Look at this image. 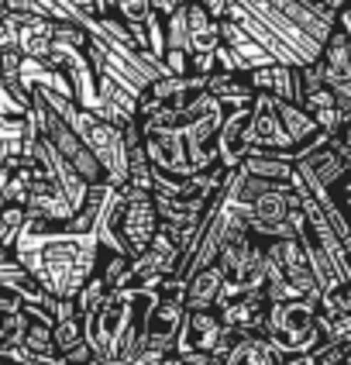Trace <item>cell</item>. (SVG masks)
<instances>
[{
  "label": "cell",
  "instance_id": "obj_19",
  "mask_svg": "<svg viewBox=\"0 0 351 365\" xmlns=\"http://www.w3.org/2000/svg\"><path fill=\"white\" fill-rule=\"evenodd\" d=\"M52 24L48 18H21L18 48L24 59H48L52 52Z\"/></svg>",
  "mask_w": 351,
  "mask_h": 365
},
{
  "label": "cell",
  "instance_id": "obj_10",
  "mask_svg": "<svg viewBox=\"0 0 351 365\" xmlns=\"http://www.w3.org/2000/svg\"><path fill=\"white\" fill-rule=\"evenodd\" d=\"M248 114L251 103L245 107H224V121L217 131V163L224 169H238L248 152Z\"/></svg>",
  "mask_w": 351,
  "mask_h": 365
},
{
  "label": "cell",
  "instance_id": "obj_1",
  "mask_svg": "<svg viewBox=\"0 0 351 365\" xmlns=\"http://www.w3.org/2000/svg\"><path fill=\"white\" fill-rule=\"evenodd\" d=\"M14 255L41 289L73 300L76 289L93 276L100 245H97V235L73 231L66 227V221L48 224L38 217H24V227L14 242Z\"/></svg>",
  "mask_w": 351,
  "mask_h": 365
},
{
  "label": "cell",
  "instance_id": "obj_36",
  "mask_svg": "<svg viewBox=\"0 0 351 365\" xmlns=\"http://www.w3.org/2000/svg\"><path fill=\"white\" fill-rule=\"evenodd\" d=\"M86 365H124V362H121V359H100V355H93Z\"/></svg>",
  "mask_w": 351,
  "mask_h": 365
},
{
  "label": "cell",
  "instance_id": "obj_34",
  "mask_svg": "<svg viewBox=\"0 0 351 365\" xmlns=\"http://www.w3.org/2000/svg\"><path fill=\"white\" fill-rule=\"evenodd\" d=\"M334 21H337V24H341V28L351 35V0H345V4L337 7V18H334Z\"/></svg>",
  "mask_w": 351,
  "mask_h": 365
},
{
  "label": "cell",
  "instance_id": "obj_9",
  "mask_svg": "<svg viewBox=\"0 0 351 365\" xmlns=\"http://www.w3.org/2000/svg\"><path fill=\"white\" fill-rule=\"evenodd\" d=\"M24 210H28V217H38V221H48V224H62L76 214L69 197L59 190V182L48 180L38 163H35V176H31V186H28Z\"/></svg>",
  "mask_w": 351,
  "mask_h": 365
},
{
  "label": "cell",
  "instance_id": "obj_27",
  "mask_svg": "<svg viewBox=\"0 0 351 365\" xmlns=\"http://www.w3.org/2000/svg\"><path fill=\"white\" fill-rule=\"evenodd\" d=\"M317 327H320V338H328V341H351V314L317 310Z\"/></svg>",
  "mask_w": 351,
  "mask_h": 365
},
{
  "label": "cell",
  "instance_id": "obj_35",
  "mask_svg": "<svg viewBox=\"0 0 351 365\" xmlns=\"http://www.w3.org/2000/svg\"><path fill=\"white\" fill-rule=\"evenodd\" d=\"M176 7H179V0H152V11H159V14H172V11H176Z\"/></svg>",
  "mask_w": 351,
  "mask_h": 365
},
{
  "label": "cell",
  "instance_id": "obj_20",
  "mask_svg": "<svg viewBox=\"0 0 351 365\" xmlns=\"http://www.w3.org/2000/svg\"><path fill=\"white\" fill-rule=\"evenodd\" d=\"M268 4H272V7L279 11V14H286V18L293 21V24H300V28L307 31L310 38H317V41H324V38H328V31L334 28L330 21L317 18V14L310 11L303 0H268Z\"/></svg>",
  "mask_w": 351,
  "mask_h": 365
},
{
  "label": "cell",
  "instance_id": "obj_12",
  "mask_svg": "<svg viewBox=\"0 0 351 365\" xmlns=\"http://www.w3.org/2000/svg\"><path fill=\"white\" fill-rule=\"evenodd\" d=\"M221 297H224V272L217 265L193 269L186 276V289H183L186 310H217Z\"/></svg>",
  "mask_w": 351,
  "mask_h": 365
},
{
  "label": "cell",
  "instance_id": "obj_4",
  "mask_svg": "<svg viewBox=\"0 0 351 365\" xmlns=\"http://www.w3.org/2000/svg\"><path fill=\"white\" fill-rule=\"evenodd\" d=\"M317 69L320 76L334 90L337 107L351 114V35L334 21L328 38L320 41V56H317Z\"/></svg>",
  "mask_w": 351,
  "mask_h": 365
},
{
  "label": "cell",
  "instance_id": "obj_15",
  "mask_svg": "<svg viewBox=\"0 0 351 365\" xmlns=\"http://www.w3.org/2000/svg\"><path fill=\"white\" fill-rule=\"evenodd\" d=\"M221 41H224L227 48L234 52V59H238V66L241 69H255V66H266V62H276L272 56H268L266 48L258 45V41L248 35L241 24H234L231 18H221Z\"/></svg>",
  "mask_w": 351,
  "mask_h": 365
},
{
  "label": "cell",
  "instance_id": "obj_32",
  "mask_svg": "<svg viewBox=\"0 0 351 365\" xmlns=\"http://www.w3.org/2000/svg\"><path fill=\"white\" fill-rule=\"evenodd\" d=\"M4 310H21V293L0 283V314H4Z\"/></svg>",
  "mask_w": 351,
  "mask_h": 365
},
{
  "label": "cell",
  "instance_id": "obj_2",
  "mask_svg": "<svg viewBox=\"0 0 351 365\" xmlns=\"http://www.w3.org/2000/svg\"><path fill=\"white\" fill-rule=\"evenodd\" d=\"M283 355H300L317 348L320 338V327H317V297H296V300H279V304H268L266 310V331Z\"/></svg>",
  "mask_w": 351,
  "mask_h": 365
},
{
  "label": "cell",
  "instance_id": "obj_5",
  "mask_svg": "<svg viewBox=\"0 0 351 365\" xmlns=\"http://www.w3.org/2000/svg\"><path fill=\"white\" fill-rule=\"evenodd\" d=\"M248 148H262V152H283L296 163V148L289 142L276 97L268 93H255L251 101V114H248Z\"/></svg>",
  "mask_w": 351,
  "mask_h": 365
},
{
  "label": "cell",
  "instance_id": "obj_21",
  "mask_svg": "<svg viewBox=\"0 0 351 365\" xmlns=\"http://www.w3.org/2000/svg\"><path fill=\"white\" fill-rule=\"evenodd\" d=\"M97 276L103 279L107 289H121V286H131V259L121 255V252H103L97 255Z\"/></svg>",
  "mask_w": 351,
  "mask_h": 365
},
{
  "label": "cell",
  "instance_id": "obj_3",
  "mask_svg": "<svg viewBox=\"0 0 351 365\" xmlns=\"http://www.w3.org/2000/svg\"><path fill=\"white\" fill-rule=\"evenodd\" d=\"M28 110H31V118H35V124H38V135L52 145V148H56L76 173H80L83 180L86 182H100L103 180V169H100V163L93 159V152L83 145L80 135L62 121L52 107H45L38 97H31V107H28Z\"/></svg>",
  "mask_w": 351,
  "mask_h": 365
},
{
  "label": "cell",
  "instance_id": "obj_18",
  "mask_svg": "<svg viewBox=\"0 0 351 365\" xmlns=\"http://www.w3.org/2000/svg\"><path fill=\"white\" fill-rule=\"evenodd\" d=\"M241 169L251 176H262L268 182H289L293 180V159L283 152H262V148H248Z\"/></svg>",
  "mask_w": 351,
  "mask_h": 365
},
{
  "label": "cell",
  "instance_id": "obj_33",
  "mask_svg": "<svg viewBox=\"0 0 351 365\" xmlns=\"http://www.w3.org/2000/svg\"><path fill=\"white\" fill-rule=\"evenodd\" d=\"M200 4H204L206 7V14H210V18H224V11H227V0H200Z\"/></svg>",
  "mask_w": 351,
  "mask_h": 365
},
{
  "label": "cell",
  "instance_id": "obj_23",
  "mask_svg": "<svg viewBox=\"0 0 351 365\" xmlns=\"http://www.w3.org/2000/svg\"><path fill=\"white\" fill-rule=\"evenodd\" d=\"M83 341V317L80 314H69V317H59L52 324V345H56V355L69 351L73 345Z\"/></svg>",
  "mask_w": 351,
  "mask_h": 365
},
{
  "label": "cell",
  "instance_id": "obj_8",
  "mask_svg": "<svg viewBox=\"0 0 351 365\" xmlns=\"http://www.w3.org/2000/svg\"><path fill=\"white\" fill-rule=\"evenodd\" d=\"M266 310L268 300L262 289H245V293H234L217 304V317L221 324L234 327L238 334H262L266 331Z\"/></svg>",
  "mask_w": 351,
  "mask_h": 365
},
{
  "label": "cell",
  "instance_id": "obj_17",
  "mask_svg": "<svg viewBox=\"0 0 351 365\" xmlns=\"http://www.w3.org/2000/svg\"><path fill=\"white\" fill-rule=\"evenodd\" d=\"M31 176H35V163H31V159L7 155V159L0 163V197L7 203H21V207H24Z\"/></svg>",
  "mask_w": 351,
  "mask_h": 365
},
{
  "label": "cell",
  "instance_id": "obj_26",
  "mask_svg": "<svg viewBox=\"0 0 351 365\" xmlns=\"http://www.w3.org/2000/svg\"><path fill=\"white\" fill-rule=\"evenodd\" d=\"M21 345L31 348V351H38V355H56V345H52V324H41V321H24Z\"/></svg>",
  "mask_w": 351,
  "mask_h": 365
},
{
  "label": "cell",
  "instance_id": "obj_11",
  "mask_svg": "<svg viewBox=\"0 0 351 365\" xmlns=\"http://www.w3.org/2000/svg\"><path fill=\"white\" fill-rule=\"evenodd\" d=\"M224 18H231L234 24H241V28L248 31V35H251V38L258 41V45H262V48H266V52H268V56H272L276 62H283V66H303V62H300V56H296V52L289 48L286 41L279 38V35H272V31L266 28V24H262V21L255 18V14H248V11L241 7V4L227 0Z\"/></svg>",
  "mask_w": 351,
  "mask_h": 365
},
{
  "label": "cell",
  "instance_id": "obj_24",
  "mask_svg": "<svg viewBox=\"0 0 351 365\" xmlns=\"http://www.w3.org/2000/svg\"><path fill=\"white\" fill-rule=\"evenodd\" d=\"M103 297H107V286H103V279L97 276V272H93V276H90V279H86V283L76 289V297H73L76 314H80L83 321H86V317H90V314H93V310L103 304Z\"/></svg>",
  "mask_w": 351,
  "mask_h": 365
},
{
  "label": "cell",
  "instance_id": "obj_16",
  "mask_svg": "<svg viewBox=\"0 0 351 365\" xmlns=\"http://www.w3.org/2000/svg\"><path fill=\"white\" fill-rule=\"evenodd\" d=\"M206 93L217 97L224 107H245L255 101V86L248 83V73H224V69H214L206 76Z\"/></svg>",
  "mask_w": 351,
  "mask_h": 365
},
{
  "label": "cell",
  "instance_id": "obj_14",
  "mask_svg": "<svg viewBox=\"0 0 351 365\" xmlns=\"http://www.w3.org/2000/svg\"><path fill=\"white\" fill-rule=\"evenodd\" d=\"M276 107H279V118H283V128H286V135H289V142H293V148H296V155H300V152H307L310 145H317V142H324V138H328V135L317 128V121L310 118L300 103L276 101Z\"/></svg>",
  "mask_w": 351,
  "mask_h": 365
},
{
  "label": "cell",
  "instance_id": "obj_31",
  "mask_svg": "<svg viewBox=\"0 0 351 365\" xmlns=\"http://www.w3.org/2000/svg\"><path fill=\"white\" fill-rule=\"evenodd\" d=\"M62 359H66V362H73V365H86L90 359H93V348L86 345V338H83L80 345H73L69 351H62Z\"/></svg>",
  "mask_w": 351,
  "mask_h": 365
},
{
  "label": "cell",
  "instance_id": "obj_22",
  "mask_svg": "<svg viewBox=\"0 0 351 365\" xmlns=\"http://www.w3.org/2000/svg\"><path fill=\"white\" fill-rule=\"evenodd\" d=\"M279 362H283V351L268 334H248L245 365H279Z\"/></svg>",
  "mask_w": 351,
  "mask_h": 365
},
{
  "label": "cell",
  "instance_id": "obj_13",
  "mask_svg": "<svg viewBox=\"0 0 351 365\" xmlns=\"http://www.w3.org/2000/svg\"><path fill=\"white\" fill-rule=\"evenodd\" d=\"M248 83L255 86V93H268L276 101L296 103V66H283V62L255 66V69H248Z\"/></svg>",
  "mask_w": 351,
  "mask_h": 365
},
{
  "label": "cell",
  "instance_id": "obj_25",
  "mask_svg": "<svg viewBox=\"0 0 351 365\" xmlns=\"http://www.w3.org/2000/svg\"><path fill=\"white\" fill-rule=\"evenodd\" d=\"M24 217H28V210L21 203H4L0 207V242L7 245V248H14L21 227H24Z\"/></svg>",
  "mask_w": 351,
  "mask_h": 365
},
{
  "label": "cell",
  "instance_id": "obj_29",
  "mask_svg": "<svg viewBox=\"0 0 351 365\" xmlns=\"http://www.w3.org/2000/svg\"><path fill=\"white\" fill-rule=\"evenodd\" d=\"M21 62H24L21 48H4V52H0V76H18Z\"/></svg>",
  "mask_w": 351,
  "mask_h": 365
},
{
  "label": "cell",
  "instance_id": "obj_37",
  "mask_svg": "<svg viewBox=\"0 0 351 365\" xmlns=\"http://www.w3.org/2000/svg\"><path fill=\"white\" fill-rule=\"evenodd\" d=\"M0 18H7V0H0Z\"/></svg>",
  "mask_w": 351,
  "mask_h": 365
},
{
  "label": "cell",
  "instance_id": "obj_6",
  "mask_svg": "<svg viewBox=\"0 0 351 365\" xmlns=\"http://www.w3.org/2000/svg\"><path fill=\"white\" fill-rule=\"evenodd\" d=\"M142 145L152 169L169 173V176H193L179 128H142Z\"/></svg>",
  "mask_w": 351,
  "mask_h": 365
},
{
  "label": "cell",
  "instance_id": "obj_30",
  "mask_svg": "<svg viewBox=\"0 0 351 365\" xmlns=\"http://www.w3.org/2000/svg\"><path fill=\"white\" fill-rule=\"evenodd\" d=\"M189 73L206 80L214 73V52H189Z\"/></svg>",
  "mask_w": 351,
  "mask_h": 365
},
{
  "label": "cell",
  "instance_id": "obj_7",
  "mask_svg": "<svg viewBox=\"0 0 351 365\" xmlns=\"http://www.w3.org/2000/svg\"><path fill=\"white\" fill-rule=\"evenodd\" d=\"M234 4H241L248 14H255V18L262 21L272 35H279V38L286 41L289 48L300 56V62H313L317 56H320V41L310 38L307 31H303L300 24H293L286 14H279V11H276L268 0H234Z\"/></svg>",
  "mask_w": 351,
  "mask_h": 365
},
{
  "label": "cell",
  "instance_id": "obj_28",
  "mask_svg": "<svg viewBox=\"0 0 351 365\" xmlns=\"http://www.w3.org/2000/svg\"><path fill=\"white\" fill-rule=\"evenodd\" d=\"M18 31H21V18L7 11V18H0V52L4 48H18Z\"/></svg>",
  "mask_w": 351,
  "mask_h": 365
}]
</instances>
